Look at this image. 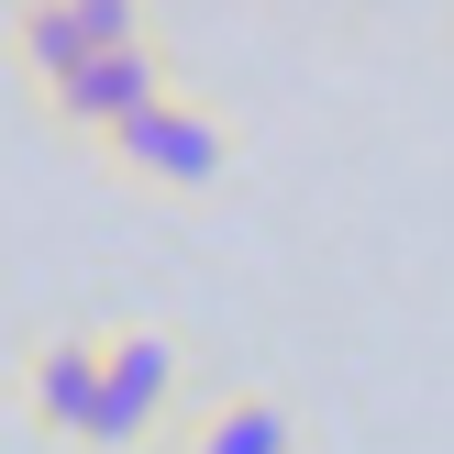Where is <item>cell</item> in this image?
Returning <instances> with one entry per match:
<instances>
[{"mask_svg":"<svg viewBox=\"0 0 454 454\" xmlns=\"http://www.w3.org/2000/svg\"><path fill=\"white\" fill-rule=\"evenodd\" d=\"M100 155H111L122 177H145V189H167V200H200V189H222V177H233L244 133L222 122V111L200 100V89H177V100H155L145 122H122Z\"/></svg>","mask_w":454,"mask_h":454,"instance_id":"cell-1","label":"cell"},{"mask_svg":"<svg viewBox=\"0 0 454 454\" xmlns=\"http://www.w3.org/2000/svg\"><path fill=\"white\" fill-rule=\"evenodd\" d=\"M189 433V355L167 333H111V399H100V443L89 454H155Z\"/></svg>","mask_w":454,"mask_h":454,"instance_id":"cell-2","label":"cell"},{"mask_svg":"<svg viewBox=\"0 0 454 454\" xmlns=\"http://www.w3.org/2000/svg\"><path fill=\"white\" fill-rule=\"evenodd\" d=\"M133 34H155L133 0H34V12H12V22H0L12 67L34 78V100H56L78 67H100L111 44H133Z\"/></svg>","mask_w":454,"mask_h":454,"instance_id":"cell-3","label":"cell"},{"mask_svg":"<svg viewBox=\"0 0 454 454\" xmlns=\"http://www.w3.org/2000/svg\"><path fill=\"white\" fill-rule=\"evenodd\" d=\"M12 399L44 443H100V399H111V333H44L12 366Z\"/></svg>","mask_w":454,"mask_h":454,"instance_id":"cell-4","label":"cell"},{"mask_svg":"<svg viewBox=\"0 0 454 454\" xmlns=\"http://www.w3.org/2000/svg\"><path fill=\"white\" fill-rule=\"evenodd\" d=\"M155 100H177V56H167V34H133V44H111L100 67H78L44 111H56L67 133H89V145H111V133L145 122Z\"/></svg>","mask_w":454,"mask_h":454,"instance_id":"cell-5","label":"cell"},{"mask_svg":"<svg viewBox=\"0 0 454 454\" xmlns=\"http://www.w3.org/2000/svg\"><path fill=\"white\" fill-rule=\"evenodd\" d=\"M177 454H300V421H288V399H278V388L233 377V388H211V399L189 411Z\"/></svg>","mask_w":454,"mask_h":454,"instance_id":"cell-6","label":"cell"}]
</instances>
